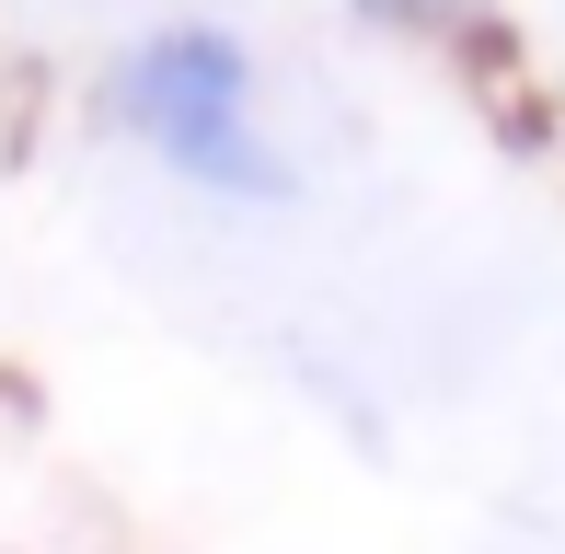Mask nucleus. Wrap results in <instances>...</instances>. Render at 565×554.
<instances>
[{
	"label": "nucleus",
	"mask_w": 565,
	"mask_h": 554,
	"mask_svg": "<svg viewBox=\"0 0 565 554\" xmlns=\"http://www.w3.org/2000/svg\"><path fill=\"white\" fill-rule=\"evenodd\" d=\"M93 116L150 150L173 185H196L209 209H300V150L266 128V70H254V35L220 12H162L105 58L93 82Z\"/></svg>",
	"instance_id": "obj_1"
}]
</instances>
